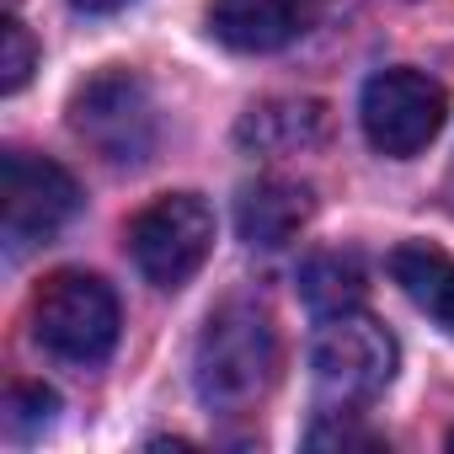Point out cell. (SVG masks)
Listing matches in <instances>:
<instances>
[{"instance_id": "cell-17", "label": "cell", "mask_w": 454, "mask_h": 454, "mask_svg": "<svg viewBox=\"0 0 454 454\" xmlns=\"http://www.w3.org/2000/svg\"><path fill=\"white\" fill-rule=\"evenodd\" d=\"M449 449H454V433H449Z\"/></svg>"}, {"instance_id": "cell-4", "label": "cell", "mask_w": 454, "mask_h": 454, "mask_svg": "<svg viewBox=\"0 0 454 454\" xmlns=\"http://www.w3.org/2000/svg\"><path fill=\"white\" fill-rule=\"evenodd\" d=\"M395 358H401L395 353V337L374 316H364V310L332 316V321H321V337L310 348L316 390H321V401L353 411V406L374 401L395 380Z\"/></svg>"}, {"instance_id": "cell-8", "label": "cell", "mask_w": 454, "mask_h": 454, "mask_svg": "<svg viewBox=\"0 0 454 454\" xmlns=\"http://www.w3.org/2000/svg\"><path fill=\"white\" fill-rule=\"evenodd\" d=\"M321 0H208V33L231 54H278L305 38Z\"/></svg>"}, {"instance_id": "cell-3", "label": "cell", "mask_w": 454, "mask_h": 454, "mask_svg": "<svg viewBox=\"0 0 454 454\" xmlns=\"http://www.w3.org/2000/svg\"><path fill=\"white\" fill-rule=\"evenodd\" d=\"M70 129L113 166H145L155 150V102L134 70H97L70 97Z\"/></svg>"}, {"instance_id": "cell-6", "label": "cell", "mask_w": 454, "mask_h": 454, "mask_svg": "<svg viewBox=\"0 0 454 454\" xmlns=\"http://www.w3.org/2000/svg\"><path fill=\"white\" fill-rule=\"evenodd\" d=\"M443 113H449V97L433 75L422 70H380L364 81V97H358V123H364V139L390 155V160H406L417 150H427L443 129Z\"/></svg>"}, {"instance_id": "cell-11", "label": "cell", "mask_w": 454, "mask_h": 454, "mask_svg": "<svg viewBox=\"0 0 454 454\" xmlns=\"http://www.w3.org/2000/svg\"><path fill=\"white\" fill-rule=\"evenodd\" d=\"M364 294H369V278H364V262L353 252H316L300 268V300L316 321L364 310Z\"/></svg>"}, {"instance_id": "cell-14", "label": "cell", "mask_w": 454, "mask_h": 454, "mask_svg": "<svg viewBox=\"0 0 454 454\" xmlns=\"http://www.w3.org/2000/svg\"><path fill=\"white\" fill-rule=\"evenodd\" d=\"M33 59H38V49H33L27 27H22L17 12H12L6 22H0V91L17 97V91L27 86V75H33Z\"/></svg>"}, {"instance_id": "cell-16", "label": "cell", "mask_w": 454, "mask_h": 454, "mask_svg": "<svg viewBox=\"0 0 454 454\" xmlns=\"http://www.w3.org/2000/svg\"><path fill=\"white\" fill-rule=\"evenodd\" d=\"M75 12H86V17H107V12H123L129 0H70Z\"/></svg>"}, {"instance_id": "cell-9", "label": "cell", "mask_w": 454, "mask_h": 454, "mask_svg": "<svg viewBox=\"0 0 454 454\" xmlns=\"http://www.w3.org/2000/svg\"><path fill=\"white\" fill-rule=\"evenodd\" d=\"M310 214H316V198H310L305 182L257 176V182H247L241 198H236V231H241L247 247L273 252V247H289V241L305 231Z\"/></svg>"}, {"instance_id": "cell-2", "label": "cell", "mask_w": 454, "mask_h": 454, "mask_svg": "<svg viewBox=\"0 0 454 454\" xmlns=\"http://www.w3.org/2000/svg\"><path fill=\"white\" fill-rule=\"evenodd\" d=\"M118 294L97 273H49L33 294V337L65 364H102L118 342Z\"/></svg>"}, {"instance_id": "cell-7", "label": "cell", "mask_w": 454, "mask_h": 454, "mask_svg": "<svg viewBox=\"0 0 454 454\" xmlns=\"http://www.w3.org/2000/svg\"><path fill=\"white\" fill-rule=\"evenodd\" d=\"M0 208H6V247L27 252L38 241H54L70 224V214L81 208V187L59 160L6 150V166H0Z\"/></svg>"}, {"instance_id": "cell-5", "label": "cell", "mask_w": 454, "mask_h": 454, "mask_svg": "<svg viewBox=\"0 0 454 454\" xmlns=\"http://www.w3.org/2000/svg\"><path fill=\"white\" fill-rule=\"evenodd\" d=\"M134 268L155 289H182L214 252V208L198 192H166L129 224Z\"/></svg>"}, {"instance_id": "cell-10", "label": "cell", "mask_w": 454, "mask_h": 454, "mask_svg": "<svg viewBox=\"0 0 454 454\" xmlns=\"http://www.w3.org/2000/svg\"><path fill=\"white\" fill-rule=\"evenodd\" d=\"M390 278L438 332L454 337V257L449 252L427 241H401L390 252Z\"/></svg>"}, {"instance_id": "cell-15", "label": "cell", "mask_w": 454, "mask_h": 454, "mask_svg": "<svg viewBox=\"0 0 454 454\" xmlns=\"http://www.w3.org/2000/svg\"><path fill=\"white\" fill-rule=\"evenodd\" d=\"M305 443H310V449H385V438H380L374 427H358V422L348 417V406L326 411V417L305 433Z\"/></svg>"}, {"instance_id": "cell-12", "label": "cell", "mask_w": 454, "mask_h": 454, "mask_svg": "<svg viewBox=\"0 0 454 454\" xmlns=\"http://www.w3.org/2000/svg\"><path fill=\"white\" fill-rule=\"evenodd\" d=\"M326 134V107L321 102H268L241 118V145L262 155H294L305 145H321Z\"/></svg>"}, {"instance_id": "cell-13", "label": "cell", "mask_w": 454, "mask_h": 454, "mask_svg": "<svg viewBox=\"0 0 454 454\" xmlns=\"http://www.w3.org/2000/svg\"><path fill=\"white\" fill-rule=\"evenodd\" d=\"M54 417H59V395L49 390V385H33V380H17L12 390H6V438L12 443H33V438H43L49 427H54Z\"/></svg>"}, {"instance_id": "cell-1", "label": "cell", "mask_w": 454, "mask_h": 454, "mask_svg": "<svg viewBox=\"0 0 454 454\" xmlns=\"http://www.w3.org/2000/svg\"><path fill=\"white\" fill-rule=\"evenodd\" d=\"M278 380V332L268 310L231 300L219 305L192 342V390L208 411H247Z\"/></svg>"}]
</instances>
